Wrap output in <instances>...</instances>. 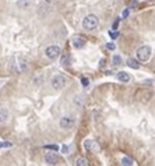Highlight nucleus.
<instances>
[{
  "mask_svg": "<svg viewBox=\"0 0 155 166\" xmlns=\"http://www.w3.org/2000/svg\"><path fill=\"white\" fill-rule=\"evenodd\" d=\"M129 13H130V11H129V9H126L123 11V14H122V18H127V17H129Z\"/></svg>",
  "mask_w": 155,
  "mask_h": 166,
  "instance_id": "b1692460",
  "label": "nucleus"
},
{
  "mask_svg": "<svg viewBox=\"0 0 155 166\" xmlns=\"http://www.w3.org/2000/svg\"><path fill=\"white\" fill-rule=\"evenodd\" d=\"M62 152H63V154H68V152H70V147H68V145H63V147H62Z\"/></svg>",
  "mask_w": 155,
  "mask_h": 166,
  "instance_id": "4be33fe9",
  "label": "nucleus"
},
{
  "mask_svg": "<svg viewBox=\"0 0 155 166\" xmlns=\"http://www.w3.org/2000/svg\"><path fill=\"white\" fill-rule=\"evenodd\" d=\"M98 24H99L98 17L94 15V14H88L87 17L82 20V28L87 29V31H94V29L98 27Z\"/></svg>",
  "mask_w": 155,
  "mask_h": 166,
  "instance_id": "f257e3e1",
  "label": "nucleus"
},
{
  "mask_svg": "<svg viewBox=\"0 0 155 166\" xmlns=\"http://www.w3.org/2000/svg\"><path fill=\"white\" fill-rule=\"evenodd\" d=\"M76 124V119H74L73 116H63L62 119H60L59 121V126H60V129H63V130H68V129H71L73 126Z\"/></svg>",
  "mask_w": 155,
  "mask_h": 166,
  "instance_id": "39448f33",
  "label": "nucleus"
},
{
  "mask_svg": "<svg viewBox=\"0 0 155 166\" xmlns=\"http://www.w3.org/2000/svg\"><path fill=\"white\" fill-rule=\"evenodd\" d=\"M119 20L120 18H118L116 21H115V24H113V29H118V25H119Z\"/></svg>",
  "mask_w": 155,
  "mask_h": 166,
  "instance_id": "393cba45",
  "label": "nucleus"
},
{
  "mask_svg": "<svg viewBox=\"0 0 155 166\" xmlns=\"http://www.w3.org/2000/svg\"><path fill=\"white\" fill-rule=\"evenodd\" d=\"M147 3H152V1H155V0H145Z\"/></svg>",
  "mask_w": 155,
  "mask_h": 166,
  "instance_id": "a878e982",
  "label": "nucleus"
},
{
  "mask_svg": "<svg viewBox=\"0 0 155 166\" xmlns=\"http://www.w3.org/2000/svg\"><path fill=\"white\" fill-rule=\"evenodd\" d=\"M43 158H45V162L48 165H56L59 162V156L55 152H46Z\"/></svg>",
  "mask_w": 155,
  "mask_h": 166,
  "instance_id": "6e6552de",
  "label": "nucleus"
},
{
  "mask_svg": "<svg viewBox=\"0 0 155 166\" xmlns=\"http://www.w3.org/2000/svg\"><path fill=\"white\" fill-rule=\"evenodd\" d=\"M133 163H134V162H133V159H130L129 156H123V158H122V165H123V166H133Z\"/></svg>",
  "mask_w": 155,
  "mask_h": 166,
  "instance_id": "4468645a",
  "label": "nucleus"
},
{
  "mask_svg": "<svg viewBox=\"0 0 155 166\" xmlns=\"http://www.w3.org/2000/svg\"><path fill=\"white\" fill-rule=\"evenodd\" d=\"M112 63H113L115 66L120 64V63H122V57H120L119 55H115V56H113V59H112Z\"/></svg>",
  "mask_w": 155,
  "mask_h": 166,
  "instance_id": "dca6fc26",
  "label": "nucleus"
},
{
  "mask_svg": "<svg viewBox=\"0 0 155 166\" xmlns=\"http://www.w3.org/2000/svg\"><path fill=\"white\" fill-rule=\"evenodd\" d=\"M73 102H74V105H77L78 107H81L82 103H84V97H82V95H76Z\"/></svg>",
  "mask_w": 155,
  "mask_h": 166,
  "instance_id": "ddd939ff",
  "label": "nucleus"
},
{
  "mask_svg": "<svg viewBox=\"0 0 155 166\" xmlns=\"http://www.w3.org/2000/svg\"><path fill=\"white\" fill-rule=\"evenodd\" d=\"M46 149H52V151H57L59 149V147L57 145H53V144H50V145H45Z\"/></svg>",
  "mask_w": 155,
  "mask_h": 166,
  "instance_id": "aec40b11",
  "label": "nucleus"
},
{
  "mask_svg": "<svg viewBox=\"0 0 155 166\" xmlns=\"http://www.w3.org/2000/svg\"><path fill=\"white\" fill-rule=\"evenodd\" d=\"M66 83H67V80L62 74H57V75H55L53 78L50 80V85H52L53 89H62V88L66 87Z\"/></svg>",
  "mask_w": 155,
  "mask_h": 166,
  "instance_id": "7ed1b4c3",
  "label": "nucleus"
},
{
  "mask_svg": "<svg viewBox=\"0 0 155 166\" xmlns=\"http://www.w3.org/2000/svg\"><path fill=\"white\" fill-rule=\"evenodd\" d=\"M126 64H127L130 69H133V70H138V69H140V63H138L136 59H133V57H129V59L126 60Z\"/></svg>",
  "mask_w": 155,
  "mask_h": 166,
  "instance_id": "9d476101",
  "label": "nucleus"
},
{
  "mask_svg": "<svg viewBox=\"0 0 155 166\" xmlns=\"http://www.w3.org/2000/svg\"><path fill=\"white\" fill-rule=\"evenodd\" d=\"M9 147H11L10 143H0V148H9Z\"/></svg>",
  "mask_w": 155,
  "mask_h": 166,
  "instance_id": "5701e85b",
  "label": "nucleus"
},
{
  "mask_svg": "<svg viewBox=\"0 0 155 166\" xmlns=\"http://www.w3.org/2000/svg\"><path fill=\"white\" fill-rule=\"evenodd\" d=\"M81 84H82V87H85V88H87L88 85H90V80H88V78H85V77H82V78H81Z\"/></svg>",
  "mask_w": 155,
  "mask_h": 166,
  "instance_id": "a211bd4d",
  "label": "nucleus"
},
{
  "mask_svg": "<svg viewBox=\"0 0 155 166\" xmlns=\"http://www.w3.org/2000/svg\"><path fill=\"white\" fill-rule=\"evenodd\" d=\"M60 63H62V66H63V67H67V66H70V56H68V55L63 56Z\"/></svg>",
  "mask_w": 155,
  "mask_h": 166,
  "instance_id": "2eb2a0df",
  "label": "nucleus"
},
{
  "mask_svg": "<svg viewBox=\"0 0 155 166\" xmlns=\"http://www.w3.org/2000/svg\"><path fill=\"white\" fill-rule=\"evenodd\" d=\"M84 148L87 149L88 152H92V154H98L101 151L99 144L96 141H94V140H85L84 141Z\"/></svg>",
  "mask_w": 155,
  "mask_h": 166,
  "instance_id": "423d86ee",
  "label": "nucleus"
},
{
  "mask_svg": "<svg viewBox=\"0 0 155 166\" xmlns=\"http://www.w3.org/2000/svg\"><path fill=\"white\" fill-rule=\"evenodd\" d=\"M60 53H62V49L59 46H56V45H50V46H48L45 49V56L50 60L57 59L60 56Z\"/></svg>",
  "mask_w": 155,
  "mask_h": 166,
  "instance_id": "20e7f679",
  "label": "nucleus"
},
{
  "mask_svg": "<svg viewBox=\"0 0 155 166\" xmlns=\"http://www.w3.org/2000/svg\"><path fill=\"white\" fill-rule=\"evenodd\" d=\"M76 166H90V161L84 156H78L76 159Z\"/></svg>",
  "mask_w": 155,
  "mask_h": 166,
  "instance_id": "f8f14e48",
  "label": "nucleus"
},
{
  "mask_svg": "<svg viewBox=\"0 0 155 166\" xmlns=\"http://www.w3.org/2000/svg\"><path fill=\"white\" fill-rule=\"evenodd\" d=\"M116 77H118V80L120 83H129V81H130V75H129L126 71H119V73L116 74Z\"/></svg>",
  "mask_w": 155,
  "mask_h": 166,
  "instance_id": "9b49d317",
  "label": "nucleus"
},
{
  "mask_svg": "<svg viewBox=\"0 0 155 166\" xmlns=\"http://www.w3.org/2000/svg\"><path fill=\"white\" fill-rule=\"evenodd\" d=\"M10 120V112L6 106L0 107V124H6Z\"/></svg>",
  "mask_w": 155,
  "mask_h": 166,
  "instance_id": "0eeeda50",
  "label": "nucleus"
},
{
  "mask_svg": "<svg viewBox=\"0 0 155 166\" xmlns=\"http://www.w3.org/2000/svg\"><path fill=\"white\" fill-rule=\"evenodd\" d=\"M137 55V59H138V61H147V60L151 57V48L147 46V45H144V46H140L138 49H137L136 52Z\"/></svg>",
  "mask_w": 155,
  "mask_h": 166,
  "instance_id": "f03ea898",
  "label": "nucleus"
},
{
  "mask_svg": "<svg viewBox=\"0 0 155 166\" xmlns=\"http://www.w3.org/2000/svg\"><path fill=\"white\" fill-rule=\"evenodd\" d=\"M109 37L112 38V39H116V38L119 37V32H116V31H109Z\"/></svg>",
  "mask_w": 155,
  "mask_h": 166,
  "instance_id": "412c9836",
  "label": "nucleus"
},
{
  "mask_svg": "<svg viewBox=\"0 0 155 166\" xmlns=\"http://www.w3.org/2000/svg\"><path fill=\"white\" fill-rule=\"evenodd\" d=\"M29 3H31L29 0H20V1H18V6H20V7H24V9H25L27 6H29Z\"/></svg>",
  "mask_w": 155,
  "mask_h": 166,
  "instance_id": "f3484780",
  "label": "nucleus"
},
{
  "mask_svg": "<svg viewBox=\"0 0 155 166\" xmlns=\"http://www.w3.org/2000/svg\"><path fill=\"white\" fill-rule=\"evenodd\" d=\"M71 45H73L76 49H82V48L85 46V39L82 37H74L73 39H71Z\"/></svg>",
  "mask_w": 155,
  "mask_h": 166,
  "instance_id": "1a4fd4ad",
  "label": "nucleus"
},
{
  "mask_svg": "<svg viewBox=\"0 0 155 166\" xmlns=\"http://www.w3.org/2000/svg\"><path fill=\"white\" fill-rule=\"evenodd\" d=\"M106 49H109V50H115V49H116V45H115L113 42H109V43H106Z\"/></svg>",
  "mask_w": 155,
  "mask_h": 166,
  "instance_id": "6ab92c4d",
  "label": "nucleus"
}]
</instances>
